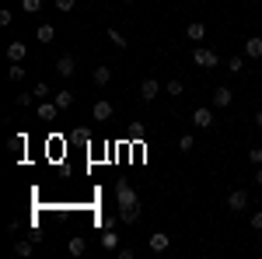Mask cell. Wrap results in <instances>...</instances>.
<instances>
[{
  "label": "cell",
  "mask_w": 262,
  "mask_h": 259,
  "mask_svg": "<svg viewBox=\"0 0 262 259\" xmlns=\"http://www.w3.org/2000/svg\"><path fill=\"white\" fill-rule=\"evenodd\" d=\"M119 196H122V210H119V217L129 224V221H137L140 217V207H137V196L126 189V186H119Z\"/></svg>",
  "instance_id": "6da1fadb"
},
{
  "label": "cell",
  "mask_w": 262,
  "mask_h": 259,
  "mask_svg": "<svg viewBox=\"0 0 262 259\" xmlns=\"http://www.w3.org/2000/svg\"><path fill=\"white\" fill-rule=\"evenodd\" d=\"M245 207H248V193H245V189H231L227 210H231V214H245Z\"/></svg>",
  "instance_id": "7a4b0ae2"
},
{
  "label": "cell",
  "mask_w": 262,
  "mask_h": 259,
  "mask_svg": "<svg viewBox=\"0 0 262 259\" xmlns=\"http://www.w3.org/2000/svg\"><path fill=\"white\" fill-rule=\"evenodd\" d=\"M112 112H116V105H112V102H95V105H91L95 123H108V119H112Z\"/></svg>",
  "instance_id": "3957f363"
},
{
  "label": "cell",
  "mask_w": 262,
  "mask_h": 259,
  "mask_svg": "<svg viewBox=\"0 0 262 259\" xmlns=\"http://www.w3.org/2000/svg\"><path fill=\"white\" fill-rule=\"evenodd\" d=\"M192 63H196V67H217V53L206 49V46H200V49L192 53Z\"/></svg>",
  "instance_id": "277c9868"
},
{
  "label": "cell",
  "mask_w": 262,
  "mask_h": 259,
  "mask_svg": "<svg viewBox=\"0 0 262 259\" xmlns=\"http://www.w3.org/2000/svg\"><path fill=\"white\" fill-rule=\"evenodd\" d=\"M35 112H39V119L53 123V119H56V116H60V105H56V102H49V98H42V102H39V109H35Z\"/></svg>",
  "instance_id": "5b68a950"
},
{
  "label": "cell",
  "mask_w": 262,
  "mask_h": 259,
  "mask_svg": "<svg viewBox=\"0 0 262 259\" xmlns=\"http://www.w3.org/2000/svg\"><path fill=\"white\" fill-rule=\"evenodd\" d=\"M192 123H196L200 130H210V126H213V109H206V105H200V109L192 112Z\"/></svg>",
  "instance_id": "8992f818"
},
{
  "label": "cell",
  "mask_w": 262,
  "mask_h": 259,
  "mask_svg": "<svg viewBox=\"0 0 262 259\" xmlns=\"http://www.w3.org/2000/svg\"><path fill=\"white\" fill-rule=\"evenodd\" d=\"M158 95H161V84H158L154 77H147V81L140 84V98H143V102H154Z\"/></svg>",
  "instance_id": "52a82bcc"
},
{
  "label": "cell",
  "mask_w": 262,
  "mask_h": 259,
  "mask_svg": "<svg viewBox=\"0 0 262 259\" xmlns=\"http://www.w3.org/2000/svg\"><path fill=\"white\" fill-rule=\"evenodd\" d=\"M56 74H60V77H74V74H77V60H74V56H60V60H56Z\"/></svg>",
  "instance_id": "ba28073f"
},
{
  "label": "cell",
  "mask_w": 262,
  "mask_h": 259,
  "mask_svg": "<svg viewBox=\"0 0 262 259\" xmlns=\"http://www.w3.org/2000/svg\"><path fill=\"white\" fill-rule=\"evenodd\" d=\"M185 39L203 42V39H206V25H203V21H189V28H185Z\"/></svg>",
  "instance_id": "9c48e42d"
},
{
  "label": "cell",
  "mask_w": 262,
  "mask_h": 259,
  "mask_svg": "<svg viewBox=\"0 0 262 259\" xmlns=\"http://www.w3.org/2000/svg\"><path fill=\"white\" fill-rule=\"evenodd\" d=\"M25 56H28V46H25V42H11V46H7V60L11 63H21Z\"/></svg>",
  "instance_id": "30bf717a"
},
{
  "label": "cell",
  "mask_w": 262,
  "mask_h": 259,
  "mask_svg": "<svg viewBox=\"0 0 262 259\" xmlns=\"http://www.w3.org/2000/svg\"><path fill=\"white\" fill-rule=\"evenodd\" d=\"M245 56H248V60H259V56H262V39H259V35L245 39Z\"/></svg>",
  "instance_id": "8fae6325"
},
{
  "label": "cell",
  "mask_w": 262,
  "mask_h": 259,
  "mask_svg": "<svg viewBox=\"0 0 262 259\" xmlns=\"http://www.w3.org/2000/svg\"><path fill=\"white\" fill-rule=\"evenodd\" d=\"M231 98H234V95H231V88H217V91H213V105H217V109H227Z\"/></svg>",
  "instance_id": "7c38bea8"
},
{
  "label": "cell",
  "mask_w": 262,
  "mask_h": 259,
  "mask_svg": "<svg viewBox=\"0 0 262 259\" xmlns=\"http://www.w3.org/2000/svg\"><path fill=\"white\" fill-rule=\"evenodd\" d=\"M53 102H56L60 109H70V105H74V91H67V88H63V91H56V95H53Z\"/></svg>",
  "instance_id": "4fadbf2b"
},
{
  "label": "cell",
  "mask_w": 262,
  "mask_h": 259,
  "mask_svg": "<svg viewBox=\"0 0 262 259\" xmlns=\"http://www.w3.org/2000/svg\"><path fill=\"white\" fill-rule=\"evenodd\" d=\"M91 77H95V84H108V81H112V67H95Z\"/></svg>",
  "instance_id": "5bb4252c"
},
{
  "label": "cell",
  "mask_w": 262,
  "mask_h": 259,
  "mask_svg": "<svg viewBox=\"0 0 262 259\" xmlns=\"http://www.w3.org/2000/svg\"><path fill=\"white\" fill-rule=\"evenodd\" d=\"M168 235H161V231H158V235H150V249H154V252H164V249H168Z\"/></svg>",
  "instance_id": "9a60e30c"
},
{
  "label": "cell",
  "mask_w": 262,
  "mask_h": 259,
  "mask_svg": "<svg viewBox=\"0 0 262 259\" xmlns=\"http://www.w3.org/2000/svg\"><path fill=\"white\" fill-rule=\"evenodd\" d=\"M53 39H56V28H53V25H42V28H39V42H46V46H49Z\"/></svg>",
  "instance_id": "2e32d148"
},
{
  "label": "cell",
  "mask_w": 262,
  "mask_h": 259,
  "mask_svg": "<svg viewBox=\"0 0 262 259\" xmlns=\"http://www.w3.org/2000/svg\"><path fill=\"white\" fill-rule=\"evenodd\" d=\"M105 39H112V46L126 49V39H122V32H119V28H108V32H105Z\"/></svg>",
  "instance_id": "e0dca14e"
},
{
  "label": "cell",
  "mask_w": 262,
  "mask_h": 259,
  "mask_svg": "<svg viewBox=\"0 0 262 259\" xmlns=\"http://www.w3.org/2000/svg\"><path fill=\"white\" fill-rule=\"evenodd\" d=\"M84 249H88V242H84L81 235H77V238H70V252H74V256H84Z\"/></svg>",
  "instance_id": "ac0fdd59"
},
{
  "label": "cell",
  "mask_w": 262,
  "mask_h": 259,
  "mask_svg": "<svg viewBox=\"0 0 262 259\" xmlns=\"http://www.w3.org/2000/svg\"><path fill=\"white\" fill-rule=\"evenodd\" d=\"M101 245H105V249H119V235L105 231V235H101Z\"/></svg>",
  "instance_id": "d6986e66"
},
{
  "label": "cell",
  "mask_w": 262,
  "mask_h": 259,
  "mask_svg": "<svg viewBox=\"0 0 262 259\" xmlns=\"http://www.w3.org/2000/svg\"><path fill=\"white\" fill-rule=\"evenodd\" d=\"M14 252H18L21 259H28L32 256V242H14Z\"/></svg>",
  "instance_id": "ffe728a7"
},
{
  "label": "cell",
  "mask_w": 262,
  "mask_h": 259,
  "mask_svg": "<svg viewBox=\"0 0 262 259\" xmlns=\"http://www.w3.org/2000/svg\"><path fill=\"white\" fill-rule=\"evenodd\" d=\"M227 70H231V74H242V70H245V60H242V56H231V60H227Z\"/></svg>",
  "instance_id": "44dd1931"
},
{
  "label": "cell",
  "mask_w": 262,
  "mask_h": 259,
  "mask_svg": "<svg viewBox=\"0 0 262 259\" xmlns=\"http://www.w3.org/2000/svg\"><path fill=\"white\" fill-rule=\"evenodd\" d=\"M7 77H11V81H21V77H25V67H21V63H11V70H7Z\"/></svg>",
  "instance_id": "7402d4cb"
},
{
  "label": "cell",
  "mask_w": 262,
  "mask_h": 259,
  "mask_svg": "<svg viewBox=\"0 0 262 259\" xmlns=\"http://www.w3.org/2000/svg\"><path fill=\"white\" fill-rule=\"evenodd\" d=\"M21 7H25V14H35L42 7V0H21Z\"/></svg>",
  "instance_id": "603a6c76"
},
{
  "label": "cell",
  "mask_w": 262,
  "mask_h": 259,
  "mask_svg": "<svg viewBox=\"0 0 262 259\" xmlns=\"http://www.w3.org/2000/svg\"><path fill=\"white\" fill-rule=\"evenodd\" d=\"M74 4H77V0H56V11H63V14H70V11H74Z\"/></svg>",
  "instance_id": "cb8c5ba5"
},
{
  "label": "cell",
  "mask_w": 262,
  "mask_h": 259,
  "mask_svg": "<svg viewBox=\"0 0 262 259\" xmlns=\"http://www.w3.org/2000/svg\"><path fill=\"white\" fill-rule=\"evenodd\" d=\"M164 91H168V95H182V81H168Z\"/></svg>",
  "instance_id": "d4e9b609"
},
{
  "label": "cell",
  "mask_w": 262,
  "mask_h": 259,
  "mask_svg": "<svg viewBox=\"0 0 262 259\" xmlns=\"http://www.w3.org/2000/svg\"><path fill=\"white\" fill-rule=\"evenodd\" d=\"M248 161H252V165H262V147H252V151H248Z\"/></svg>",
  "instance_id": "484cf974"
},
{
  "label": "cell",
  "mask_w": 262,
  "mask_h": 259,
  "mask_svg": "<svg viewBox=\"0 0 262 259\" xmlns=\"http://www.w3.org/2000/svg\"><path fill=\"white\" fill-rule=\"evenodd\" d=\"M32 95H35V98H49V84H35Z\"/></svg>",
  "instance_id": "4316f807"
},
{
  "label": "cell",
  "mask_w": 262,
  "mask_h": 259,
  "mask_svg": "<svg viewBox=\"0 0 262 259\" xmlns=\"http://www.w3.org/2000/svg\"><path fill=\"white\" fill-rule=\"evenodd\" d=\"M179 147H182V151H192V147H196V140H192V137H189V133H185V137L179 140Z\"/></svg>",
  "instance_id": "83f0119b"
},
{
  "label": "cell",
  "mask_w": 262,
  "mask_h": 259,
  "mask_svg": "<svg viewBox=\"0 0 262 259\" xmlns=\"http://www.w3.org/2000/svg\"><path fill=\"white\" fill-rule=\"evenodd\" d=\"M116 256H119V259H133V249H126V245H119V249H116Z\"/></svg>",
  "instance_id": "f1b7e54d"
},
{
  "label": "cell",
  "mask_w": 262,
  "mask_h": 259,
  "mask_svg": "<svg viewBox=\"0 0 262 259\" xmlns=\"http://www.w3.org/2000/svg\"><path fill=\"white\" fill-rule=\"evenodd\" d=\"M252 228H255V231H262V210H259V214H252Z\"/></svg>",
  "instance_id": "f546056e"
},
{
  "label": "cell",
  "mask_w": 262,
  "mask_h": 259,
  "mask_svg": "<svg viewBox=\"0 0 262 259\" xmlns=\"http://www.w3.org/2000/svg\"><path fill=\"white\" fill-rule=\"evenodd\" d=\"M255 126H259V130H262V109H259V112H255Z\"/></svg>",
  "instance_id": "4dcf8cb0"
},
{
  "label": "cell",
  "mask_w": 262,
  "mask_h": 259,
  "mask_svg": "<svg viewBox=\"0 0 262 259\" xmlns=\"http://www.w3.org/2000/svg\"><path fill=\"white\" fill-rule=\"evenodd\" d=\"M255 182H259V186H262V165H259V172H255Z\"/></svg>",
  "instance_id": "1f68e13d"
},
{
  "label": "cell",
  "mask_w": 262,
  "mask_h": 259,
  "mask_svg": "<svg viewBox=\"0 0 262 259\" xmlns=\"http://www.w3.org/2000/svg\"><path fill=\"white\" fill-rule=\"evenodd\" d=\"M126 4H133V0H126Z\"/></svg>",
  "instance_id": "d6a6232c"
}]
</instances>
